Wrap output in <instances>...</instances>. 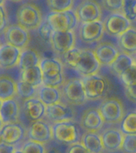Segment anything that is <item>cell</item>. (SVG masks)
I'll return each mask as SVG.
<instances>
[{"label": "cell", "instance_id": "1", "mask_svg": "<svg viewBox=\"0 0 136 153\" xmlns=\"http://www.w3.org/2000/svg\"><path fill=\"white\" fill-rule=\"evenodd\" d=\"M85 91L86 97L88 100H95L103 97L110 89V82L106 77L93 74L84 76L81 79Z\"/></svg>", "mask_w": 136, "mask_h": 153}, {"label": "cell", "instance_id": "2", "mask_svg": "<svg viewBox=\"0 0 136 153\" xmlns=\"http://www.w3.org/2000/svg\"><path fill=\"white\" fill-rule=\"evenodd\" d=\"M45 20L49 22L52 30L59 32L74 30L79 22L76 11L72 9L62 12L51 11Z\"/></svg>", "mask_w": 136, "mask_h": 153}, {"label": "cell", "instance_id": "3", "mask_svg": "<svg viewBox=\"0 0 136 153\" xmlns=\"http://www.w3.org/2000/svg\"><path fill=\"white\" fill-rule=\"evenodd\" d=\"M52 131V138L59 143L70 145L80 140V130L72 120L54 123Z\"/></svg>", "mask_w": 136, "mask_h": 153}, {"label": "cell", "instance_id": "4", "mask_svg": "<svg viewBox=\"0 0 136 153\" xmlns=\"http://www.w3.org/2000/svg\"><path fill=\"white\" fill-rule=\"evenodd\" d=\"M16 17L18 24L28 30L38 29L43 21L39 8L30 3L21 5L17 11Z\"/></svg>", "mask_w": 136, "mask_h": 153}, {"label": "cell", "instance_id": "5", "mask_svg": "<svg viewBox=\"0 0 136 153\" xmlns=\"http://www.w3.org/2000/svg\"><path fill=\"white\" fill-rule=\"evenodd\" d=\"M105 123L117 124L122 121L124 117L123 103L119 98H107L101 103L98 108Z\"/></svg>", "mask_w": 136, "mask_h": 153}, {"label": "cell", "instance_id": "6", "mask_svg": "<svg viewBox=\"0 0 136 153\" xmlns=\"http://www.w3.org/2000/svg\"><path fill=\"white\" fill-rule=\"evenodd\" d=\"M104 30L108 34L119 37L131 27V21L122 12H114L105 19Z\"/></svg>", "mask_w": 136, "mask_h": 153}, {"label": "cell", "instance_id": "7", "mask_svg": "<svg viewBox=\"0 0 136 153\" xmlns=\"http://www.w3.org/2000/svg\"><path fill=\"white\" fill-rule=\"evenodd\" d=\"M63 93L67 101L72 105H83L87 100L81 79H72L68 81L64 85Z\"/></svg>", "mask_w": 136, "mask_h": 153}, {"label": "cell", "instance_id": "8", "mask_svg": "<svg viewBox=\"0 0 136 153\" xmlns=\"http://www.w3.org/2000/svg\"><path fill=\"white\" fill-rule=\"evenodd\" d=\"M75 11L81 23L100 20L102 15L100 4L94 0H84L78 5Z\"/></svg>", "mask_w": 136, "mask_h": 153}, {"label": "cell", "instance_id": "9", "mask_svg": "<svg viewBox=\"0 0 136 153\" xmlns=\"http://www.w3.org/2000/svg\"><path fill=\"white\" fill-rule=\"evenodd\" d=\"M5 38L7 43L23 50L30 42V33L28 30L16 24L7 27L5 30Z\"/></svg>", "mask_w": 136, "mask_h": 153}, {"label": "cell", "instance_id": "10", "mask_svg": "<svg viewBox=\"0 0 136 153\" xmlns=\"http://www.w3.org/2000/svg\"><path fill=\"white\" fill-rule=\"evenodd\" d=\"M101 64L97 59L94 51L92 50H81V59L76 68V70L81 75L90 76L99 72Z\"/></svg>", "mask_w": 136, "mask_h": 153}, {"label": "cell", "instance_id": "11", "mask_svg": "<svg viewBox=\"0 0 136 153\" xmlns=\"http://www.w3.org/2000/svg\"><path fill=\"white\" fill-rule=\"evenodd\" d=\"M104 31L103 22L100 20L83 22L80 26V38L84 42H96L103 38Z\"/></svg>", "mask_w": 136, "mask_h": 153}, {"label": "cell", "instance_id": "12", "mask_svg": "<svg viewBox=\"0 0 136 153\" xmlns=\"http://www.w3.org/2000/svg\"><path fill=\"white\" fill-rule=\"evenodd\" d=\"M26 131L18 122L4 124L0 129V141L14 145L25 137Z\"/></svg>", "mask_w": 136, "mask_h": 153}, {"label": "cell", "instance_id": "13", "mask_svg": "<svg viewBox=\"0 0 136 153\" xmlns=\"http://www.w3.org/2000/svg\"><path fill=\"white\" fill-rule=\"evenodd\" d=\"M50 42L56 52L63 54L64 53L74 47L76 43V37L73 30L66 32L53 31Z\"/></svg>", "mask_w": 136, "mask_h": 153}, {"label": "cell", "instance_id": "14", "mask_svg": "<svg viewBox=\"0 0 136 153\" xmlns=\"http://www.w3.org/2000/svg\"><path fill=\"white\" fill-rule=\"evenodd\" d=\"M28 137L31 140L45 143L52 138V126L42 120L33 121L28 130Z\"/></svg>", "mask_w": 136, "mask_h": 153}, {"label": "cell", "instance_id": "15", "mask_svg": "<svg viewBox=\"0 0 136 153\" xmlns=\"http://www.w3.org/2000/svg\"><path fill=\"white\" fill-rule=\"evenodd\" d=\"M45 116L53 123L62 121H70L75 117L73 109L61 102L46 106Z\"/></svg>", "mask_w": 136, "mask_h": 153}, {"label": "cell", "instance_id": "16", "mask_svg": "<svg viewBox=\"0 0 136 153\" xmlns=\"http://www.w3.org/2000/svg\"><path fill=\"white\" fill-rule=\"evenodd\" d=\"M105 122L98 108H90L84 112L81 118L80 124L86 131L98 132Z\"/></svg>", "mask_w": 136, "mask_h": 153}, {"label": "cell", "instance_id": "17", "mask_svg": "<svg viewBox=\"0 0 136 153\" xmlns=\"http://www.w3.org/2000/svg\"><path fill=\"white\" fill-rule=\"evenodd\" d=\"M21 50L5 43L0 45V65L4 69H10L18 64Z\"/></svg>", "mask_w": 136, "mask_h": 153}, {"label": "cell", "instance_id": "18", "mask_svg": "<svg viewBox=\"0 0 136 153\" xmlns=\"http://www.w3.org/2000/svg\"><path fill=\"white\" fill-rule=\"evenodd\" d=\"M100 136L105 150L115 152L121 149L124 136V133L121 130L115 128L107 129Z\"/></svg>", "mask_w": 136, "mask_h": 153}, {"label": "cell", "instance_id": "19", "mask_svg": "<svg viewBox=\"0 0 136 153\" xmlns=\"http://www.w3.org/2000/svg\"><path fill=\"white\" fill-rule=\"evenodd\" d=\"M24 110L26 117L32 121L41 120L45 115L46 105L38 98L32 97L25 100Z\"/></svg>", "mask_w": 136, "mask_h": 153}, {"label": "cell", "instance_id": "20", "mask_svg": "<svg viewBox=\"0 0 136 153\" xmlns=\"http://www.w3.org/2000/svg\"><path fill=\"white\" fill-rule=\"evenodd\" d=\"M93 51L100 64L107 65L112 64L119 53L117 48L110 42L100 43Z\"/></svg>", "mask_w": 136, "mask_h": 153}, {"label": "cell", "instance_id": "21", "mask_svg": "<svg viewBox=\"0 0 136 153\" xmlns=\"http://www.w3.org/2000/svg\"><path fill=\"white\" fill-rule=\"evenodd\" d=\"M19 117V105L14 98L2 100L0 108V118L3 124L17 122Z\"/></svg>", "mask_w": 136, "mask_h": 153}, {"label": "cell", "instance_id": "22", "mask_svg": "<svg viewBox=\"0 0 136 153\" xmlns=\"http://www.w3.org/2000/svg\"><path fill=\"white\" fill-rule=\"evenodd\" d=\"M118 38V45L123 52L127 54H136V28L130 27Z\"/></svg>", "mask_w": 136, "mask_h": 153}, {"label": "cell", "instance_id": "23", "mask_svg": "<svg viewBox=\"0 0 136 153\" xmlns=\"http://www.w3.org/2000/svg\"><path fill=\"white\" fill-rule=\"evenodd\" d=\"M81 143L91 153H102L104 150L101 136L95 131H86L81 137Z\"/></svg>", "mask_w": 136, "mask_h": 153}, {"label": "cell", "instance_id": "24", "mask_svg": "<svg viewBox=\"0 0 136 153\" xmlns=\"http://www.w3.org/2000/svg\"><path fill=\"white\" fill-rule=\"evenodd\" d=\"M39 66L42 72L43 76L52 77L63 74L61 62L54 57H45L40 61Z\"/></svg>", "mask_w": 136, "mask_h": 153}, {"label": "cell", "instance_id": "25", "mask_svg": "<svg viewBox=\"0 0 136 153\" xmlns=\"http://www.w3.org/2000/svg\"><path fill=\"white\" fill-rule=\"evenodd\" d=\"M38 99H40L46 106L59 103L61 97V93L58 88L50 86H40L38 92Z\"/></svg>", "mask_w": 136, "mask_h": 153}, {"label": "cell", "instance_id": "26", "mask_svg": "<svg viewBox=\"0 0 136 153\" xmlns=\"http://www.w3.org/2000/svg\"><path fill=\"white\" fill-rule=\"evenodd\" d=\"M40 61L39 55L36 50L33 49H24L21 50L18 65L19 69L22 71L31 67L39 65Z\"/></svg>", "mask_w": 136, "mask_h": 153}, {"label": "cell", "instance_id": "27", "mask_svg": "<svg viewBox=\"0 0 136 153\" xmlns=\"http://www.w3.org/2000/svg\"><path fill=\"white\" fill-rule=\"evenodd\" d=\"M135 64V60L131 57V55L127 54L126 53H119L116 58L113 61L110 67L112 72L119 76L120 74Z\"/></svg>", "mask_w": 136, "mask_h": 153}, {"label": "cell", "instance_id": "28", "mask_svg": "<svg viewBox=\"0 0 136 153\" xmlns=\"http://www.w3.org/2000/svg\"><path fill=\"white\" fill-rule=\"evenodd\" d=\"M21 80L30 84L34 87H40L43 83V74L39 65L22 70Z\"/></svg>", "mask_w": 136, "mask_h": 153}, {"label": "cell", "instance_id": "29", "mask_svg": "<svg viewBox=\"0 0 136 153\" xmlns=\"http://www.w3.org/2000/svg\"><path fill=\"white\" fill-rule=\"evenodd\" d=\"M17 94V83L9 76H0V99L6 100Z\"/></svg>", "mask_w": 136, "mask_h": 153}, {"label": "cell", "instance_id": "30", "mask_svg": "<svg viewBox=\"0 0 136 153\" xmlns=\"http://www.w3.org/2000/svg\"><path fill=\"white\" fill-rule=\"evenodd\" d=\"M121 131L124 134H136V112H128L121 121Z\"/></svg>", "mask_w": 136, "mask_h": 153}, {"label": "cell", "instance_id": "31", "mask_svg": "<svg viewBox=\"0 0 136 153\" xmlns=\"http://www.w3.org/2000/svg\"><path fill=\"white\" fill-rule=\"evenodd\" d=\"M17 94L24 100L32 98L36 94V87L20 80L17 82Z\"/></svg>", "mask_w": 136, "mask_h": 153}, {"label": "cell", "instance_id": "32", "mask_svg": "<svg viewBox=\"0 0 136 153\" xmlns=\"http://www.w3.org/2000/svg\"><path fill=\"white\" fill-rule=\"evenodd\" d=\"M81 50L73 47L68 50V51H66L65 53H64L62 54V56H63L64 63L68 66L76 69V66H77V65L80 62V59H81Z\"/></svg>", "mask_w": 136, "mask_h": 153}, {"label": "cell", "instance_id": "33", "mask_svg": "<svg viewBox=\"0 0 136 153\" xmlns=\"http://www.w3.org/2000/svg\"><path fill=\"white\" fill-rule=\"evenodd\" d=\"M74 0H47L48 7L51 11L62 12L71 10Z\"/></svg>", "mask_w": 136, "mask_h": 153}, {"label": "cell", "instance_id": "34", "mask_svg": "<svg viewBox=\"0 0 136 153\" xmlns=\"http://www.w3.org/2000/svg\"><path fill=\"white\" fill-rule=\"evenodd\" d=\"M120 81L124 86L136 85V65L135 63L123 72L119 76Z\"/></svg>", "mask_w": 136, "mask_h": 153}, {"label": "cell", "instance_id": "35", "mask_svg": "<svg viewBox=\"0 0 136 153\" xmlns=\"http://www.w3.org/2000/svg\"><path fill=\"white\" fill-rule=\"evenodd\" d=\"M21 150L24 153H47L44 143L34 140L26 141L21 147Z\"/></svg>", "mask_w": 136, "mask_h": 153}, {"label": "cell", "instance_id": "36", "mask_svg": "<svg viewBox=\"0 0 136 153\" xmlns=\"http://www.w3.org/2000/svg\"><path fill=\"white\" fill-rule=\"evenodd\" d=\"M120 150L123 153H136V134H124Z\"/></svg>", "mask_w": 136, "mask_h": 153}, {"label": "cell", "instance_id": "37", "mask_svg": "<svg viewBox=\"0 0 136 153\" xmlns=\"http://www.w3.org/2000/svg\"><path fill=\"white\" fill-rule=\"evenodd\" d=\"M122 13L130 20L136 19V0H123Z\"/></svg>", "mask_w": 136, "mask_h": 153}, {"label": "cell", "instance_id": "38", "mask_svg": "<svg viewBox=\"0 0 136 153\" xmlns=\"http://www.w3.org/2000/svg\"><path fill=\"white\" fill-rule=\"evenodd\" d=\"M38 30L39 35L41 37L43 40L46 41V42H50L53 30L51 28L49 22L45 19L41 23V25L38 28Z\"/></svg>", "mask_w": 136, "mask_h": 153}, {"label": "cell", "instance_id": "39", "mask_svg": "<svg viewBox=\"0 0 136 153\" xmlns=\"http://www.w3.org/2000/svg\"><path fill=\"white\" fill-rule=\"evenodd\" d=\"M63 82H64V75H63V74H59V75H57L56 76H52V77L43 76V85L58 88V87L61 85Z\"/></svg>", "mask_w": 136, "mask_h": 153}, {"label": "cell", "instance_id": "40", "mask_svg": "<svg viewBox=\"0 0 136 153\" xmlns=\"http://www.w3.org/2000/svg\"><path fill=\"white\" fill-rule=\"evenodd\" d=\"M66 153H91L81 143V142H77V143H72L70 144L69 148H68Z\"/></svg>", "mask_w": 136, "mask_h": 153}, {"label": "cell", "instance_id": "41", "mask_svg": "<svg viewBox=\"0 0 136 153\" xmlns=\"http://www.w3.org/2000/svg\"><path fill=\"white\" fill-rule=\"evenodd\" d=\"M7 26V14L3 5H0V33L4 31Z\"/></svg>", "mask_w": 136, "mask_h": 153}, {"label": "cell", "instance_id": "42", "mask_svg": "<svg viewBox=\"0 0 136 153\" xmlns=\"http://www.w3.org/2000/svg\"><path fill=\"white\" fill-rule=\"evenodd\" d=\"M125 93L129 100L136 103V85L125 86Z\"/></svg>", "mask_w": 136, "mask_h": 153}, {"label": "cell", "instance_id": "43", "mask_svg": "<svg viewBox=\"0 0 136 153\" xmlns=\"http://www.w3.org/2000/svg\"><path fill=\"white\" fill-rule=\"evenodd\" d=\"M14 152L15 148L14 145L0 141V153H14Z\"/></svg>", "mask_w": 136, "mask_h": 153}, {"label": "cell", "instance_id": "44", "mask_svg": "<svg viewBox=\"0 0 136 153\" xmlns=\"http://www.w3.org/2000/svg\"><path fill=\"white\" fill-rule=\"evenodd\" d=\"M47 153H59V152H58L56 149H54V148H52L51 150L47 152Z\"/></svg>", "mask_w": 136, "mask_h": 153}, {"label": "cell", "instance_id": "45", "mask_svg": "<svg viewBox=\"0 0 136 153\" xmlns=\"http://www.w3.org/2000/svg\"><path fill=\"white\" fill-rule=\"evenodd\" d=\"M14 153H24V152L21 150V149H19V150H15Z\"/></svg>", "mask_w": 136, "mask_h": 153}, {"label": "cell", "instance_id": "46", "mask_svg": "<svg viewBox=\"0 0 136 153\" xmlns=\"http://www.w3.org/2000/svg\"><path fill=\"white\" fill-rule=\"evenodd\" d=\"M3 122H2V119H1V118H0V129H1V128H2V125H3Z\"/></svg>", "mask_w": 136, "mask_h": 153}, {"label": "cell", "instance_id": "47", "mask_svg": "<svg viewBox=\"0 0 136 153\" xmlns=\"http://www.w3.org/2000/svg\"><path fill=\"white\" fill-rule=\"evenodd\" d=\"M5 2V0H0V5H3Z\"/></svg>", "mask_w": 136, "mask_h": 153}, {"label": "cell", "instance_id": "48", "mask_svg": "<svg viewBox=\"0 0 136 153\" xmlns=\"http://www.w3.org/2000/svg\"><path fill=\"white\" fill-rule=\"evenodd\" d=\"M2 100L0 99V108H1V106H2Z\"/></svg>", "mask_w": 136, "mask_h": 153}, {"label": "cell", "instance_id": "49", "mask_svg": "<svg viewBox=\"0 0 136 153\" xmlns=\"http://www.w3.org/2000/svg\"><path fill=\"white\" fill-rule=\"evenodd\" d=\"M10 1H13V2H19V1H21V0H10Z\"/></svg>", "mask_w": 136, "mask_h": 153}, {"label": "cell", "instance_id": "50", "mask_svg": "<svg viewBox=\"0 0 136 153\" xmlns=\"http://www.w3.org/2000/svg\"><path fill=\"white\" fill-rule=\"evenodd\" d=\"M134 60H135V65H136V57H135V59H134Z\"/></svg>", "mask_w": 136, "mask_h": 153}, {"label": "cell", "instance_id": "51", "mask_svg": "<svg viewBox=\"0 0 136 153\" xmlns=\"http://www.w3.org/2000/svg\"><path fill=\"white\" fill-rule=\"evenodd\" d=\"M0 67H1V65H0Z\"/></svg>", "mask_w": 136, "mask_h": 153}, {"label": "cell", "instance_id": "52", "mask_svg": "<svg viewBox=\"0 0 136 153\" xmlns=\"http://www.w3.org/2000/svg\"><path fill=\"white\" fill-rule=\"evenodd\" d=\"M0 45H1V44H0Z\"/></svg>", "mask_w": 136, "mask_h": 153}]
</instances>
